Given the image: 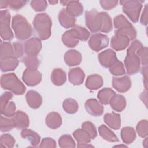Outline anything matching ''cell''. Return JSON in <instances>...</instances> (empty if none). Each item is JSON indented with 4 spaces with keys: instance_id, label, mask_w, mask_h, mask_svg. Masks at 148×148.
<instances>
[{
    "instance_id": "1",
    "label": "cell",
    "mask_w": 148,
    "mask_h": 148,
    "mask_svg": "<svg viewBox=\"0 0 148 148\" xmlns=\"http://www.w3.org/2000/svg\"><path fill=\"white\" fill-rule=\"evenodd\" d=\"M86 24L92 32H109L112 29V21L107 13L95 10L86 12Z\"/></svg>"
},
{
    "instance_id": "2",
    "label": "cell",
    "mask_w": 148,
    "mask_h": 148,
    "mask_svg": "<svg viewBox=\"0 0 148 148\" xmlns=\"http://www.w3.org/2000/svg\"><path fill=\"white\" fill-rule=\"evenodd\" d=\"M141 47H142V43L138 40H135L132 42L131 46L127 50V56L124 63L129 75L135 74L139 70L140 60L135 53Z\"/></svg>"
},
{
    "instance_id": "3",
    "label": "cell",
    "mask_w": 148,
    "mask_h": 148,
    "mask_svg": "<svg viewBox=\"0 0 148 148\" xmlns=\"http://www.w3.org/2000/svg\"><path fill=\"white\" fill-rule=\"evenodd\" d=\"M33 24L40 39L45 40L49 38L51 34V21L47 14L39 13L36 15Z\"/></svg>"
},
{
    "instance_id": "4",
    "label": "cell",
    "mask_w": 148,
    "mask_h": 148,
    "mask_svg": "<svg viewBox=\"0 0 148 148\" xmlns=\"http://www.w3.org/2000/svg\"><path fill=\"white\" fill-rule=\"evenodd\" d=\"M12 28L14 29L17 39L23 40L31 35V27L27 20L20 15H16L13 17Z\"/></svg>"
},
{
    "instance_id": "5",
    "label": "cell",
    "mask_w": 148,
    "mask_h": 148,
    "mask_svg": "<svg viewBox=\"0 0 148 148\" xmlns=\"http://www.w3.org/2000/svg\"><path fill=\"white\" fill-rule=\"evenodd\" d=\"M1 84L3 89L9 90L16 95H21L25 91V86L14 73H8L2 75Z\"/></svg>"
},
{
    "instance_id": "6",
    "label": "cell",
    "mask_w": 148,
    "mask_h": 148,
    "mask_svg": "<svg viewBox=\"0 0 148 148\" xmlns=\"http://www.w3.org/2000/svg\"><path fill=\"white\" fill-rule=\"evenodd\" d=\"M0 18V31L1 38L5 40H10L13 38V34L9 27L10 18V13L7 10H1Z\"/></svg>"
},
{
    "instance_id": "7",
    "label": "cell",
    "mask_w": 148,
    "mask_h": 148,
    "mask_svg": "<svg viewBox=\"0 0 148 148\" xmlns=\"http://www.w3.org/2000/svg\"><path fill=\"white\" fill-rule=\"evenodd\" d=\"M120 3L123 6V12L126 13L134 23L137 22L142 8V5L139 3V2L124 1H120Z\"/></svg>"
},
{
    "instance_id": "8",
    "label": "cell",
    "mask_w": 148,
    "mask_h": 148,
    "mask_svg": "<svg viewBox=\"0 0 148 148\" xmlns=\"http://www.w3.org/2000/svg\"><path fill=\"white\" fill-rule=\"evenodd\" d=\"M108 44L109 38L108 36L99 33L92 35L88 41L90 47L95 51H98L106 47Z\"/></svg>"
},
{
    "instance_id": "9",
    "label": "cell",
    "mask_w": 148,
    "mask_h": 148,
    "mask_svg": "<svg viewBox=\"0 0 148 148\" xmlns=\"http://www.w3.org/2000/svg\"><path fill=\"white\" fill-rule=\"evenodd\" d=\"M42 75L36 69H27L23 75V80L29 86H34L41 81Z\"/></svg>"
},
{
    "instance_id": "10",
    "label": "cell",
    "mask_w": 148,
    "mask_h": 148,
    "mask_svg": "<svg viewBox=\"0 0 148 148\" xmlns=\"http://www.w3.org/2000/svg\"><path fill=\"white\" fill-rule=\"evenodd\" d=\"M98 58L101 65L105 68H110L118 60L116 53L111 49L101 52L98 55Z\"/></svg>"
},
{
    "instance_id": "11",
    "label": "cell",
    "mask_w": 148,
    "mask_h": 148,
    "mask_svg": "<svg viewBox=\"0 0 148 148\" xmlns=\"http://www.w3.org/2000/svg\"><path fill=\"white\" fill-rule=\"evenodd\" d=\"M24 46L25 52L27 56H36L42 48V44L38 38H33L26 41Z\"/></svg>"
},
{
    "instance_id": "12",
    "label": "cell",
    "mask_w": 148,
    "mask_h": 148,
    "mask_svg": "<svg viewBox=\"0 0 148 148\" xmlns=\"http://www.w3.org/2000/svg\"><path fill=\"white\" fill-rule=\"evenodd\" d=\"M12 121L14 127L18 129L27 128L29 125V119L28 116L21 110L16 112L12 117Z\"/></svg>"
},
{
    "instance_id": "13",
    "label": "cell",
    "mask_w": 148,
    "mask_h": 148,
    "mask_svg": "<svg viewBox=\"0 0 148 148\" xmlns=\"http://www.w3.org/2000/svg\"><path fill=\"white\" fill-rule=\"evenodd\" d=\"M130 40L128 37L125 35L115 34L111 40V46L116 50H121L127 47Z\"/></svg>"
},
{
    "instance_id": "14",
    "label": "cell",
    "mask_w": 148,
    "mask_h": 148,
    "mask_svg": "<svg viewBox=\"0 0 148 148\" xmlns=\"http://www.w3.org/2000/svg\"><path fill=\"white\" fill-rule=\"evenodd\" d=\"M85 107L87 112L94 116H99L103 113V107L95 99H90L86 101Z\"/></svg>"
},
{
    "instance_id": "15",
    "label": "cell",
    "mask_w": 148,
    "mask_h": 148,
    "mask_svg": "<svg viewBox=\"0 0 148 148\" xmlns=\"http://www.w3.org/2000/svg\"><path fill=\"white\" fill-rule=\"evenodd\" d=\"M113 86L118 91L124 92L127 91L131 87V80L127 76L121 78H113Z\"/></svg>"
},
{
    "instance_id": "16",
    "label": "cell",
    "mask_w": 148,
    "mask_h": 148,
    "mask_svg": "<svg viewBox=\"0 0 148 148\" xmlns=\"http://www.w3.org/2000/svg\"><path fill=\"white\" fill-rule=\"evenodd\" d=\"M58 18L60 24L65 28L73 27L76 21L75 17L71 14L66 9H62V10L60 12Z\"/></svg>"
},
{
    "instance_id": "17",
    "label": "cell",
    "mask_w": 148,
    "mask_h": 148,
    "mask_svg": "<svg viewBox=\"0 0 148 148\" xmlns=\"http://www.w3.org/2000/svg\"><path fill=\"white\" fill-rule=\"evenodd\" d=\"M26 99L30 107L34 109L38 108L42 103V97L34 90H30L27 93Z\"/></svg>"
},
{
    "instance_id": "18",
    "label": "cell",
    "mask_w": 148,
    "mask_h": 148,
    "mask_svg": "<svg viewBox=\"0 0 148 148\" xmlns=\"http://www.w3.org/2000/svg\"><path fill=\"white\" fill-rule=\"evenodd\" d=\"M69 80L75 85L81 84L84 78V73L80 68L71 69L68 73Z\"/></svg>"
},
{
    "instance_id": "19",
    "label": "cell",
    "mask_w": 148,
    "mask_h": 148,
    "mask_svg": "<svg viewBox=\"0 0 148 148\" xmlns=\"http://www.w3.org/2000/svg\"><path fill=\"white\" fill-rule=\"evenodd\" d=\"M64 60L69 66H75L79 64L82 61L81 54L76 50L68 51L64 56Z\"/></svg>"
},
{
    "instance_id": "20",
    "label": "cell",
    "mask_w": 148,
    "mask_h": 148,
    "mask_svg": "<svg viewBox=\"0 0 148 148\" xmlns=\"http://www.w3.org/2000/svg\"><path fill=\"white\" fill-rule=\"evenodd\" d=\"M18 61L14 56L1 58V69L2 72L14 69L18 65Z\"/></svg>"
},
{
    "instance_id": "21",
    "label": "cell",
    "mask_w": 148,
    "mask_h": 148,
    "mask_svg": "<svg viewBox=\"0 0 148 148\" xmlns=\"http://www.w3.org/2000/svg\"><path fill=\"white\" fill-rule=\"evenodd\" d=\"M112 108L116 111L121 112L126 105L125 99L123 96L119 94H114L109 102Z\"/></svg>"
},
{
    "instance_id": "22",
    "label": "cell",
    "mask_w": 148,
    "mask_h": 148,
    "mask_svg": "<svg viewBox=\"0 0 148 148\" xmlns=\"http://www.w3.org/2000/svg\"><path fill=\"white\" fill-rule=\"evenodd\" d=\"M61 117L57 113H50L46 118V124L50 128L56 129L61 126Z\"/></svg>"
},
{
    "instance_id": "23",
    "label": "cell",
    "mask_w": 148,
    "mask_h": 148,
    "mask_svg": "<svg viewBox=\"0 0 148 148\" xmlns=\"http://www.w3.org/2000/svg\"><path fill=\"white\" fill-rule=\"evenodd\" d=\"M104 121L110 128L118 130L120 127V118L118 114L114 113H107L104 116Z\"/></svg>"
},
{
    "instance_id": "24",
    "label": "cell",
    "mask_w": 148,
    "mask_h": 148,
    "mask_svg": "<svg viewBox=\"0 0 148 148\" xmlns=\"http://www.w3.org/2000/svg\"><path fill=\"white\" fill-rule=\"evenodd\" d=\"M102 85V78L98 75L89 76L86 82V86L91 90H97L100 88Z\"/></svg>"
},
{
    "instance_id": "25",
    "label": "cell",
    "mask_w": 148,
    "mask_h": 148,
    "mask_svg": "<svg viewBox=\"0 0 148 148\" xmlns=\"http://www.w3.org/2000/svg\"><path fill=\"white\" fill-rule=\"evenodd\" d=\"M21 136L23 138L27 139L31 143V144L36 147L39 143L40 137V136L34 131L30 130L25 129L23 130L21 132Z\"/></svg>"
},
{
    "instance_id": "26",
    "label": "cell",
    "mask_w": 148,
    "mask_h": 148,
    "mask_svg": "<svg viewBox=\"0 0 148 148\" xmlns=\"http://www.w3.org/2000/svg\"><path fill=\"white\" fill-rule=\"evenodd\" d=\"M74 138L77 141L78 144H88L91 141L90 134L85 130H77L73 133Z\"/></svg>"
},
{
    "instance_id": "27",
    "label": "cell",
    "mask_w": 148,
    "mask_h": 148,
    "mask_svg": "<svg viewBox=\"0 0 148 148\" xmlns=\"http://www.w3.org/2000/svg\"><path fill=\"white\" fill-rule=\"evenodd\" d=\"M51 80L57 86L63 84L66 81L65 72L62 69H54L51 74Z\"/></svg>"
},
{
    "instance_id": "28",
    "label": "cell",
    "mask_w": 148,
    "mask_h": 148,
    "mask_svg": "<svg viewBox=\"0 0 148 148\" xmlns=\"http://www.w3.org/2000/svg\"><path fill=\"white\" fill-rule=\"evenodd\" d=\"M99 133L105 140L109 142H118L119 139L116 135L104 125H102L98 128Z\"/></svg>"
},
{
    "instance_id": "29",
    "label": "cell",
    "mask_w": 148,
    "mask_h": 148,
    "mask_svg": "<svg viewBox=\"0 0 148 148\" xmlns=\"http://www.w3.org/2000/svg\"><path fill=\"white\" fill-rule=\"evenodd\" d=\"M121 136L124 143L130 144L135 140L136 134L134 128L131 127H125L121 130Z\"/></svg>"
},
{
    "instance_id": "30",
    "label": "cell",
    "mask_w": 148,
    "mask_h": 148,
    "mask_svg": "<svg viewBox=\"0 0 148 148\" xmlns=\"http://www.w3.org/2000/svg\"><path fill=\"white\" fill-rule=\"evenodd\" d=\"M114 94H116L115 92L112 89L109 88H105L99 91L98 98L99 99L101 103L106 105L109 103L111 98Z\"/></svg>"
},
{
    "instance_id": "31",
    "label": "cell",
    "mask_w": 148,
    "mask_h": 148,
    "mask_svg": "<svg viewBox=\"0 0 148 148\" xmlns=\"http://www.w3.org/2000/svg\"><path fill=\"white\" fill-rule=\"evenodd\" d=\"M76 1H68L69 4H67V9L66 10L73 16H79L82 14V11H83V8L81 4L79 2H77L76 4Z\"/></svg>"
},
{
    "instance_id": "32",
    "label": "cell",
    "mask_w": 148,
    "mask_h": 148,
    "mask_svg": "<svg viewBox=\"0 0 148 148\" xmlns=\"http://www.w3.org/2000/svg\"><path fill=\"white\" fill-rule=\"evenodd\" d=\"M14 51L10 43L8 42H1V58L14 56Z\"/></svg>"
},
{
    "instance_id": "33",
    "label": "cell",
    "mask_w": 148,
    "mask_h": 148,
    "mask_svg": "<svg viewBox=\"0 0 148 148\" xmlns=\"http://www.w3.org/2000/svg\"><path fill=\"white\" fill-rule=\"evenodd\" d=\"M63 108L66 112L72 114L77 112L78 105L75 100L71 98H68L64 101Z\"/></svg>"
},
{
    "instance_id": "34",
    "label": "cell",
    "mask_w": 148,
    "mask_h": 148,
    "mask_svg": "<svg viewBox=\"0 0 148 148\" xmlns=\"http://www.w3.org/2000/svg\"><path fill=\"white\" fill-rule=\"evenodd\" d=\"M23 62L29 69H36L39 65V61L36 56H27L23 59Z\"/></svg>"
},
{
    "instance_id": "35",
    "label": "cell",
    "mask_w": 148,
    "mask_h": 148,
    "mask_svg": "<svg viewBox=\"0 0 148 148\" xmlns=\"http://www.w3.org/2000/svg\"><path fill=\"white\" fill-rule=\"evenodd\" d=\"M59 146L61 147H75V142L69 135H62L58 140Z\"/></svg>"
},
{
    "instance_id": "36",
    "label": "cell",
    "mask_w": 148,
    "mask_h": 148,
    "mask_svg": "<svg viewBox=\"0 0 148 148\" xmlns=\"http://www.w3.org/2000/svg\"><path fill=\"white\" fill-rule=\"evenodd\" d=\"M15 143L14 138L9 134H3L0 138V145L3 147H13Z\"/></svg>"
},
{
    "instance_id": "37",
    "label": "cell",
    "mask_w": 148,
    "mask_h": 148,
    "mask_svg": "<svg viewBox=\"0 0 148 148\" xmlns=\"http://www.w3.org/2000/svg\"><path fill=\"white\" fill-rule=\"evenodd\" d=\"M114 24L115 27L117 29H121L132 26L130 23H129L123 15H119L115 17L114 19Z\"/></svg>"
},
{
    "instance_id": "38",
    "label": "cell",
    "mask_w": 148,
    "mask_h": 148,
    "mask_svg": "<svg viewBox=\"0 0 148 148\" xmlns=\"http://www.w3.org/2000/svg\"><path fill=\"white\" fill-rule=\"evenodd\" d=\"M109 71L113 75L116 76L122 75L125 73L123 65L119 60H117L112 66L109 68Z\"/></svg>"
},
{
    "instance_id": "39",
    "label": "cell",
    "mask_w": 148,
    "mask_h": 148,
    "mask_svg": "<svg viewBox=\"0 0 148 148\" xmlns=\"http://www.w3.org/2000/svg\"><path fill=\"white\" fill-rule=\"evenodd\" d=\"M136 131L138 135L142 138L147 135V120H142L140 121L136 127Z\"/></svg>"
},
{
    "instance_id": "40",
    "label": "cell",
    "mask_w": 148,
    "mask_h": 148,
    "mask_svg": "<svg viewBox=\"0 0 148 148\" xmlns=\"http://www.w3.org/2000/svg\"><path fill=\"white\" fill-rule=\"evenodd\" d=\"M16 110V106L14 102H9L2 109H1V113L7 117H12L14 115Z\"/></svg>"
},
{
    "instance_id": "41",
    "label": "cell",
    "mask_w": 148,
    "mask_h": 148,
    "mask_svg": "<svg viewBox=\"0 0 148 148\" xmlns=\"http://www.w3.org/2000/svg\"><path fill=\"white\" fill-rule=\"evenodd\" d=\"M14 127L12 120H9L1 116V130L2 132L10 131Z\"/></svg>"
},
{
    "instance_id": "42",
    "label": "cell",
    "mask_w": 148,
    "mask_h": 148,
    "mask_svg": "<svg viewBox=\"0 0 148 148\" xmlns=\"http://www.w3.org/2000/svg\"><path fill=\"white\" fill-rule=\"evenodd\" d=\"M82 128L83 129L85 130L90 134L91 139H94L97 136V133L96 128L94 125V124L91 122L88 121V122L84 123L82 124Z\"/></svg>"
},
{
    "instance_id": "43",
    "label": "cell",
    "mask_w": 148,
    "mask_h": 148,
    "mask_svg": "<svg viewBox=\"0 0 148 148\" xmlns=\"http://www.w3.org/2000/svg\"><path fill=\"white\" fill-rule=\"evenodd\" d=\"M147 47H141L137 50V54L139 58L141 59L142 64L143 65L147 66Z\"/></svg>"
},
{
    "instance_id": "44",
    "label": "cell",
    "mask_w": 148,
    "mask_h": 148,
    "mask_svg": "<svg viewBox=\"0 0 148 148\" xmlns=\"http://www.w3.org/2000/svg\"><path fill=\"white\" fill-rule=\"evenodd\" d=\"M13 95L10 92H5L1 97V109H3L9 102V100L12 99Z\"/></svg>"
},
{
    "instance_id": "45",
    "label": "cell",
    "mask_w": 148,
    "mask_h": 148,
    "mask_svg": "<svg viewBox=\"0 0 148 148\" xmlns=\"http://www.w3.org/2000/svg\"><path fill=\"white\" fill-rule=\"evenodd\" d=\"M40 147H56V143L54 140L50 138H43L42 140Z\"/></svg>"
},
{
    "instance_id": "46",
    "label": "cell",
    "mask_w": 148,
    "mask_h": 148,
    "mask_svg": "<svg viewBox=\"0 0 148 148\" xmlns=\"http://www.w3.org/2000/svg\"><path fill=\"white\" fill-rule=\"evenodd\" d=\"M14 46V53L16 57H21L23 54V47L21 43L19 42H15L13 43Z\"/></svg>"
},
{
    "instance_id": "47",
    "label": "cell",
    "mask_w": 148,
    "mask_h": 148,
    "mask_svg": "<svg viewBox=\"0 0 148 148\" xmlns=\"http://www.w3.org/2000/svg\"><path fill=\"white\" fill-rule=\"evenodd\" d=\"M147 8H146V6L145 8V12H143V14L141 18V23L143 25H147Z\"/></svg>"
},
{
    "instance_id": "48",
    "label": "cell",
    "mask_w": 148,
    "mask_h": 148,
    "mask_svg": "<svg viewBox=\"0 0 148 148\" xmlns=\"http://www.w3.org/2000/svg\"><path fill=\"white\" fill-rule=\"evenodd\" d=\"M120 145H119V146H119ZM121 146H124V147H126L125 146H122V145H121Z\"/></svg>"
}]
</instances>
